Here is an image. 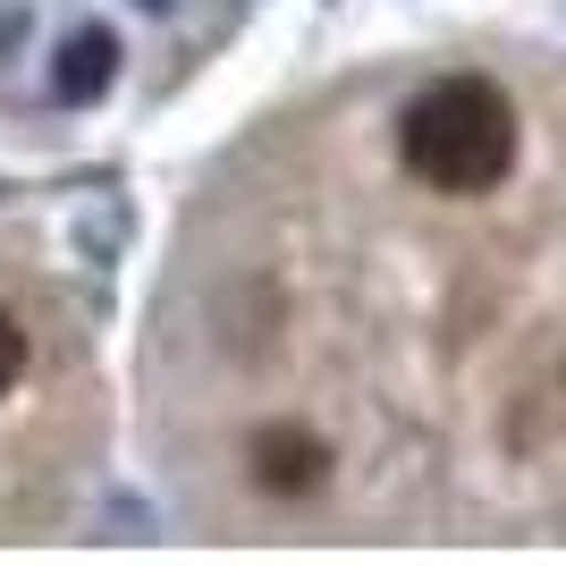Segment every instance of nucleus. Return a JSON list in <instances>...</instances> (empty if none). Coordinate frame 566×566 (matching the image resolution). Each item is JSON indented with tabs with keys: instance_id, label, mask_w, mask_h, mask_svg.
<instances>
[{
	"instance_id": "1",
	"label": "nucleus",
	"mask_w": 566,
	"mask_h": 566,
	"mask_svg": "<svg viewBox=\"0 0 566 566\" xmlns=\"http://www.w3.org/2000/svg\"><path fill=\"white\" fill-rule=\"evenodd\" d=\"M398 161L431 195H491L516 169V102L491 76H440L406 102Z\"/></svg>"
},
{
	"instance_id": "2",
	"label": "nucleus",
	"mask_w": 566,
	"mask_h": 566,
	"mask_svg": "<svg viewBox=\"0 0 566 566\" xmlns=\"http://www.w3.org/2000/svg\"><path fill=\"white\" fill-rule=\"evenodd\" d=\"M245 473H254V491H271V499H313L331 482V449H322V431H305V423H262L254 449H245Z\"/></svg>"
},
{
	"instance_id": "3",
	"label": "nucleus",
	"mask_w": 566,
	"mask_h": 566,
	"mask_svg": "<svg viewBox=\"0 0 566 566\" xmlns=\"http://www.w3.org/2000/svg\"><path fill=\"white\" fill-rule=\"evenodd\" d=\"M118 76V34L111 25H76L69 43H60V69H51V94L60 102H102Z\"/></svg>"
},
{
	"instance_id": "4",
	"label": "nucleus",
	"mask_w": 566,
	"mask_h": 566,
	"mask_svg": "<svg viewBox=\"0 0 566 566\" xmlns=\"http://www.w3.org/2000/svg\"><path fill=\"white\" fill-rule=\"evenodd\" d=\"M25 380V331H18V313H0V398Z\"/></svg>"
},
{
	"instance_id": "5",
	"label": "nucleus",
	"mask_w": 566,
	"mask_h": 566,
	"mask_svg": "<svg viewBox=\"0 0 566 566\" xmlns=\"http://www.w3.org/2000/svg\"><path fill=\"white\" fill-rule=\"evenodd\" d=\"M144 9H169V0H144Z\"/></svg>"
}]
</instances>
